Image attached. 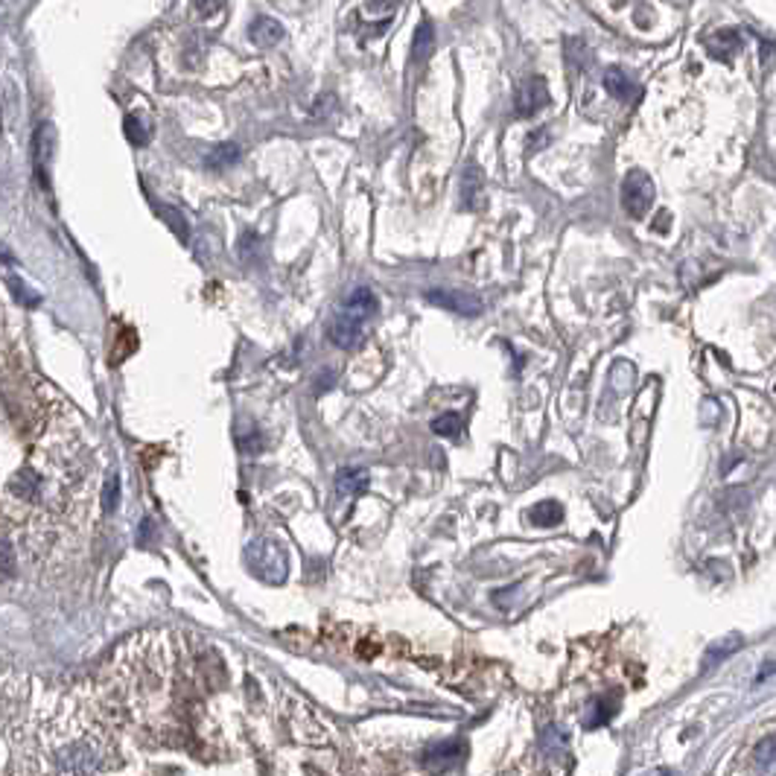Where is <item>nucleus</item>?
<instances>
[{"label": "nucleus", "instance_id": "39448f33", "mask_svg": "<svg viewBox=\"0 0 776 776\" xmlns=\"http://www.w3.org/2000/svg\"><path fill=\"white\" fill-rule=\"evenodd\" d=\"M426 301L435 303V307H443V310H453L459 315H482V301L476 295H462V293H447V289H433V293H426Z\"/></svg>", "mask_w": 776, "mask_h": 776}, {"label": "nucleus", "instance_id": "f8f14e48", "mask_svg": "<svg viewBox=\"0 0 776 776\" xmlns=\"http://www.w3.org/2000/svg\"><path fill=\"white\" fill-rule=\"evenodd\" d=\"M482 202V170L476 164H470L462 173V204L467 211H476Z\"/></svg>", "mask_w": 776, "mask_h": 776}, {"label": "nucleus", "instance_id": "1a4fd4ad", "mask_svg": "<svg viewBox=\"0 0 776 776\" xmlns=\"http://www.w3.org/2000/svg\"><path fill=\"white\" fill-rule=\"evenodd\" d=\"M741 50V35L736 30H718L706 38V53L718 62H730Z\"/></svg>", "mask_w": 776, "mask_h": 776}, {"label": "nucleus", "instance_id": "4be33fe9", "mask_svg": "<svg viewBox=\"0 0 776 776\" xmlns=\"http://www.w3.org/2000/svg\"><path fill=\"white\" fill-rule=\"evenodd\" d=\"M257 245H260L257 234H254V231H243V237H240V257L248 260L252 254H257Z\"/></svg>", "mask_w": 776, "mask_h": 776}, {"label": "nucleus", "instance_id": "412c9836", "mask_svg": "<svg viewBox=\"0 0 776 776\" xmlns=\"http://www.w3.org/2000/svg\"><path fill=\"white\" fill-rule=\"evenodd\" d=\"M739 645H741V640H739V636H732L730 642L724 640L721 645H715V648L710 651V654H706V665H712V662H718V660H724V657H727V654H732V651H736Z\"/></svg>", "mask_w": 776, "mask_h": 776}, {"label": "nucleus", "instance_id": "20e7f679", "mask_svg": "<svg viewBox=\"0 0 776 776\" xmlns=\"http://www.w3.org/2000/svg\"><path fill=\"white\" fill-rule=\"evenodd\" d=\"M546 105H549V85H546V79H540V76L525 79L522 85H520V91H517V96H514L517 117H532V114H537V111L546 108Z\"/></svg>", "mask_w": 776, "mask_h": 776}, {"label": "nucleus", "instance_id": "f03ea898", "mask_svg": "<svg viewBox=\"0 0 776 776\" xmlns=\"http://www.w3.org/2000/svg\"><path fill=\"white\" fill-rule=\"evenodd\" d=\"M654 204V182L642 170H631L622 182V207L633 219H642Z\"/></svg>", "mask_w": 776, "mask_h": 776}, {"label": "nucleus", "instance_id": "dca6fc26", "mask_svg": "<svg viewBox=\"0 0 776 776\" xmlns=\"http://www.w3.org/2000/svg\"><path fill=\"white\" fill-rule=\"evenodd\" d=\"M237 158H240V146L237 144H219V146H214L211 152H207L204 164L211 166V170H225V166H231Z\"/></svg>", "mask_w": 776, "mask_h": 776}, {"label": "nucleus", "instance_id": "ddd939ff", "mask_svg": "<svg viewBox=\"0 0 776 776\" xmlns=\"http://www.w3.org/2000/svg\"><path fill=\"white\" fill-rule=\"evenodd\" d=\"M435 50V26L433 21H421L418 30H414V62H426Z\"/></svg>", "mask_w": 776, "mask_h": 776}, {"label": "nucleus", "instance_id": "7ed1b4c3", "mask_svg": "<svg viewBox=\"0 0 776 776\" xmlns=\"http://www.w3.org/2000/svg\"><path fill=\"white\" fill-rule=\"evenodd\" d=\"M248 558H252V570L263 581L277 584V581L286 578V554L274 540H257V543L248 549Z\"/></svg>", "mask_w": 776, "mask_h": 776}, {"label": "nucleus", "instance_id": "6e6552de", "mask_svg": "<svg viewBox=\"0 0 776 776\" xmlns=\"http://www.w3.org/2000/svg\"><path fill=\"white\" fill-rule=\"evenodd\" d=\"M248 38H252V45L266 50V47H274L277 41L284 38V26L269 15H257L252 24H248Z\"/></svg>", "mask_w": 776, "mask_h": 776}, {"label": "nucleus", "instance_id": "aec40b11", "mask_svg": "<svg viewBox=\"0 0 776 776\" xmlns=\"http://www.w3.org/2000/svg\"><path fill=\"white\" fill-rule=\"evenodd\" d=\"M9 289L12 293H15V298L18 301H24L26 307H35V303L41 301V295L38 293H30V289L24 286V281H18V277H9Z\"/></svg>", "mask_w": 776, "mask_h": 776}, {"label": "nucleus", "instance_id": "b1692460", "mask_svg": "<svg viewBox=\"0 0 776 776\" xmlns=\"http://www.w3.org/2000/svg\"><path fill=\"white\" fill-rule=\"evenodd\" d=\"M12 570H15V558H12V543L6 540L4 543V578H9Z\"/></svg>", "mask_w": 776, "mask_h": 776}, {"label": "nucleus", "instance_id": "9b49d317", "mask_svg": "<svg viewBox=\"0 0 776 776\" xmlns=\"http://www.w3.org/2000/svg\"><path fill=\"white\" fill-rule=\"evenodd\" d=\"M753 771L756 776H776V736L761 739L753 747Z\"/></svg>", "mask_w": 776, "mask_h": 776}, {"label": "nucleus", "instance_id": "6ab92c4d", "mask_svg": "<svg viewBox=\"0 0 776 776\" xmlns=\"http://www.w3.org/2000/svg\"><path fill=\"white\" fill-rule=\"evenodd\" d=\"M161 216L166 219V225H170L173 231H175V237L178 240H187L190 237V231H187V219L182 216L175 211V207H161Z\"/></svg>", "mask_w": 776, "mask_h": 776}, {"label": "nucleus", "instance_id": "4468645a", "mask_svg": "<svg viewBox=\"0 0 776 776\" xmlns=\"http://www.w3.org/2000/svg\"><path fill=\"white\" fill-rule=\"evenodd\" d=\"M604 88L616 96V100H631L633 96V82L622 67H607L604 71Z\"/></svg>", "mask_w": 776, "mask_h": 776}, {"label": "nucleus", "instance_id": "f3484780", "mask_svg": "<svg viewBox=\"0 0 776 776\" xmlns=\"http://www.w3.org/2000/svg\"><path fill=\"white\" fill-rule=\"evenodd\" d=\"M532 522H537V525H554V522H561V517H563V511H561V505L558 502H552V499H546V502H540V505H534L532 508Z\"/></svg>", "mask_w": 776, "mask_h": 776}, {"label": "nucleus", "instance_id": "f257e3e1", "mask_svg": "<svg viewBox=\"0 0 776 776\" xmlns=\"http://www.w3.org/2000/svg\"><path fill=\"white\" fill-rule=\"evenodd\" d=\"M377 295L371 293L368 286H359L353 293L344 298L336 313L330 315V324H327V336L336 348H356L359 342L365 336V324L377 313Z\"/></svg>", "mask_w": 776, "mask_h": 776}, {"label": "nucleus", "instance_id": "9d476101", "mask_svg": "<svg viewBox=\"0 0 776 776\" xmlns=\"http://www.w3.org/2000/svg\"><path fill=\"white\" fill-rule=\"evenodd\" d=\"M123 132H126V137L134 146H144L152 137V117L146 111H132V114H126V120H123Z\"/></svg>", "mask_w": 776, "mask_h": 776}, {"label": "nucleus", "instance_id": "5701e85b", "mask_svg": "<svg viewBox=\"0 0 776 776\" xmlns=\"http://www.w3.org/2000/svg\"><path fill=\"white\" fill-rule=\"evenodd\" d=\"M196 4V9L202 12V15H216V12L222 9V0H193Z\"/></svg>", "mask_w": 776, "mask_h": 776}, {"label": "nucleus", "instance_id": "2eb2a0df", "mask_svg": "<svg viewBox=\"0 0 776 776\" xmlns=\"http://www.w3.org/2000/svg\"><path fill=\"white\" fill-rule=\"evenodd\" d=\"M365 488H368V473H365V470H339L336 491H339L342 496L363 493Z\"/></svg>", "mask_w": 776, "mask_h": 776}, {"label": "nucleus", "instance_id": "423d86ee", "mask_svg": "<svg viewBox=\"0 0 776 776\" xmlns=\"http://www.w3.org/2000/svg\"><path fill=\"white\" fill-rule=\"evenodd\" d=\"M53 155H55V129L50 123H41L33 137V166H35L38 178L45 175V182H47V166L53 164Z\"/></svg>", "mask_w": 776, "mask_h": 776}, {"label": "nucleus", "instance_id": "a211bd4d", "mask_svg": "<svg viewBox=\"0 0 776 776\" xmlns=\"http://www.w3.org/2000/svg\"><path fill=\"white\" fill-rule=\"evenodd\" d=\"M433 429L438 435H459L462 433V418L455 412H447V414H441V418H435L433 421Z\"/></svg>", "mask_w": 776, "mask_h": 776}, {"label": "nucleus", "instance_id": "0eeeda50", "mask_svg": "<svg viewBox=\"0 0 776 776\" xmlns=\"http://www.w3.org/2000/svg\"><path fill=\"white\" fill-rule=\"evenodd\" d=\"M462 753H464L462 741H443V744L429 747V751L423 753V765H426L429 771L441 773V771H447L450 765H455V761L462 759Z\"/></svg>", "mask_w": 776, "mask_h": 776}]
</instances>
